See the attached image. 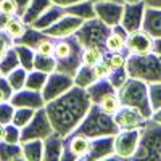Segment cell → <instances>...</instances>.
Segmentation results:
<instances>
[{"label":"cell","instance_id":"45","mask_svg":"<svg viewBox=\"0 0 161 161\" xmlns=\"http://www.w3.org/2000/svg\"><path fill=\"white\" fill-rule=\"evenodd\" d=\"M0 11H3L8 16L18 15V7L15 0H0Z\"/></svg>","mask_w":161,"mask_h":161},{"label":"cell","instance_id":"34","mask_svg":"<svg viewBox=\"0 0 161 161\" xmlns=\"http://www.w3.org/2000/svg\"><path fill=\"white\" fill-rule=\"evenodd\" d=\"M47 77L48 74L47 73H42L39 69H32L28 73V79H26V87L31 89V90H39L42 92L45 82H47Z\"/></svg>","mask_w":161,"mask_h":161},{"label":"cell","instance_id":"24","mask_svg":"<svg viewBox=\"0 0 161 161\" xmlns=\"http://www.w3.org/2000/svg\"><path fill=\"white\" fill-rule=\"evenodd\" d=\"M50 5H52V0H31L29 7L26 8V11L23 13V16H21L23 21L28 26H31Z\"/></svg>","mask_w":161,"mask_h":161},{"label":"cell","instance_id":"36","mask_svg":"<svg viewBox=\"0 0 161 161\" xmlns=\"http://www.w3.org/2000/svg\"><path fill=\"white\" fill-rule=\"evenodd\" d=\"M34 113H36V110L26 108V106H19V108H15V114H13V121H11V123L21 129V127H24V126L32 119Z\"/></svg>","mask_w":161,"mask_h":161},{"label":"cell","instance_id":"13","mask_svg":"<svg viewBox=\"0 0 161 161\" xmlns=\"http://www.w3.org/2000/svg\"><path fill=\"white\" fill-rule=\"evenodd\" d=\"M113 118L116 121L119 130L140 129L147 123V119H148L140 110L134 108V106H127V105H121V108L113 114Z\"/></svg>","mask_w":161,"mask_h":161},{"label":"cell","instance_id":"40","mask_svg":"<svg viewBox=\"0 0 161 161\" xmlns=\"http://www.w3.org/2000/svg\"><path fill=\"white\" fill-rule=\"evenodd\" d=\"M127 57H129L127 52H119V53H108V57H105V58L111 69H118V68H126Z\"/></svg>","mask_w":161,"mask_h":161},{"label":"cell","instance_id":"57","mask_svg":"<svg viewBox=\"0 0 161 161\" xmlns=\"http://www.w3.org/2000/svg\"><path fill=\"white\" fill-rule=\"evenodd\" d=\"M92 2H97V0H92ZM118 2H123V0H118ZM124 3V2H123Z\"/></svg>","mask_w":161,"mask_h":161},{"label":"cell","instance_id":"15","mask_svg":"<svg viewBox=\"0 0 161 161\" xmlns=\"http://www.w3.org/2000/svg\"><path fill=\"white\" fill-rule=\"evenodd\" d=\"M155 48V39L145 32L143 29H137L134 32H129L126 40V50L129 55H143L150 53Z\"/></svg>","mask_w":161,"mask_h":161},{"label":"cell","instance_id":"18","mask_svg":"<svg viewBox=\"0 0 161 161\" xmlns=\"http://www.w3.org/2000/svg\"><path fill=\"white\" fill-rule=\"evenodd\" d=\"M11 105L15 108L19 106H26V108H32V110H39L45 106V100L42 97V92L39 90H31L28 87H24L21 90H16L13 93V97L10 98Z\"/></svg>","mask_w":161,"mask_h":161},{"label":"cell","instance_id":"3","mask_svg":"<svg viewBox=\"0 0 161 161\" xmlns=\"http://www.w3.org/2000/svg\"><path fill=\"white\" fill-rule=\"evenodd\" d=\"M82 52L84 47L74 36L63 37L55 40V58H57V71L74 76L76 71L82 64Z\"/></svg>","mask_w":161,"mask_h":161},{"label":"cell","instance_id":"30","mask_svg":"<svg viewBox=\"0 0 161 161\" xmlns=\"http://www.w3.org/2000/svg\"><path fill=\"white\" fill-rule=\"evenodd\" d=\"M26 29H28V24H26V23L23 21V18L18 16V15L10 16V19H8V23H7V28H5L7 34H8L13 40H15V42H16L18 39L23 37V34L26 32Z\"/></svg>","mask_w":161,"mask_h":161},{"label":"cell","instance_id":"51","mask_svg":"<svg viewBox=\"0 0 161 161\" xmlns=\"http://www.w3.org/2000/svg\"><path fill=\"white\" fill-rule=\"evenodd\" d=\"M143 3L150 8H161V0H143Z\"/></svg>","mask_w":161,"mask_h":161},{"label":"cell","instance_id":"35","mask_svg":"<svg viewBox=\"0 0 161 161\" xmlns=\"http://www.w3.org/2000/svg\"><path fill=\"white\" fill-rule=\"evenodd\" d=\"M28 69H24L23 66H18L16 69H13L8 76H5L7 79H8V82L11 84V87L15 89V92L16 90H21V89H24L26 87V79H28Z\"/></svg>","mask_w":161,"mask_h":161},{"label":"cell","instance_id":"5","mask_svg":"<svg viewBox=\"0 0 161 161\" xmlns=\"http://www.w3.org/2000/svg\"><path fill=\"white\" fill-rule=\"evenodd\" d=\"M118 97L121 105L134 106V108L140 110L147 118H152L153 110L150 106V98H148V82H145L142 79L129 77L118 90Z\"/></svg>","mask_w":161,"mask_h":161},{"label":"cell","instance_id":"16","mask_svg":"<svg viewBox=\"0 0 161 161\" xmlns=\"http://www.w3.org/2000/svg\"><path fill=\"white\" fill-rule=\"evenodd\" d=\"M143 13H145V3H124L123 18H121V26L127 31L134 32L137 29H142L143 23Z\"/></svg>","mask_w":161,"mask_h":161},{"label":"cell","instance_id":"44","mask_svg":"<svg viewBox=\"0 0 161 161\" xmlns=\"http://www.w3.org/2000/svg\"><path fill=\"white\" fill-rule=\"evenodd\" d=\"M13 45H15V40H13V39L7 34V31H0V60L5 57V53H7Z\"/></svg>","mask_w":161,"mask_h":161},{"label":"cell","instance_id":"41","mask_svg":"<svg viewBox=\"0 0 161 161\" xmlns=\"http://www.w3.org/2000/svg\"><path fill=\"white\" fill-rule=\"evenodd\" d=\"M13 114H15V106L11 105V102L0 103V124H10L13 121Z\"/></svg>","mask_w":161,"mask_h":161},{"label":"cell","instance_id":"10","mask_svg":"<svg viewBox=\"0 0 161 161\" xmlns=\"http://www.w3.org/2000/svg\"><path fill=\"white\" fill-rule=\"evenodd\" d=\"M92 147V139L82 134H69L64 137V150H63V158L61 161L66 159H86Z\"/></svg>","mask_w":161,"mask_h":161},{"label":"cell","instance_id":"48","mask_svg":"<svg viewBox=\"0 0 161 161\" xmlns=\"http://www.w3.org/2000/svg\"><path fill=\"white\" fill-rule=\"evenodd\" d=\"M15 2H16V7H18V16H23V13L29 7L31 0H15Z\"/></svg>","mask_w":161,"mask_h":161},{"label":"cell","instance_id":"37","mask_svg":"<svg viewBox=\"0 0 161 161\" xmlns=\"http://www.w3.org/2000/svg\"><path fill=\"white\" fill-rule=\"evenodd\" d=\"M106 79L110 80L111 86H113L116 90H119L121 87H123V84H124L126 80L129 79V73H127V69H126V68L111 69V71H110V74L106 76Z\"/></svg>","mask_w":161,"mask_h":161},{"label":"cell","instance_id":"32","mask_svg":"<svg viewBox=\"0 0 161 161\" xmlns=\"http://www.w3.org/2000/svg\"><path fill=\"white\" fill-rule=\"evenodd\" d=\"M34 69H39L42 73H47V74L57 71V58H55V55H40V53L36 52Z\"/></svg>","mask_w":161,"mask_h":161},{"label":"cell","instance_id":"23","mask_svg":"<svg viewBox=\"0 0 161 161\" xmlns=\"http://www.w3.org/2000/svg\"><path fill=\"white\" fill-rule=\"evenodd\" d=\"M23 147V156L28 161H40L44 159V140L42 139H32L21 142Z\"/></svg>","mask_w":161,"mask_h":161},{"label":"cell","instance_id":"2","mask_svg":"<svg viewBox=\"0 0 161 161\" xmlns=\"http://www.w3.org/2000/svg\"><path fill=\"white\" fill-rule=\"evenodd\" d=\"M76 134H82L89 139H97V137H105V136H116L119 132V127L113 114L105 113L100 105H92L89 113L82 119V123L77 126L74 130Z\"/></svg>","mask_w":161,"mask_h":161},{"label":"cell","instance_id":"4","mask_svg":"<svg viewBox=\"0 0 161 161\" xmlns=\"http://www.w3.org/2000/svg\"><path fill=\"white\" fill-rule=\"evenodd\" d=\"M126 69L129 77L142 79L145 82H161V55L156 52L129 55Z\"/></svg>","mask_w":161,"mask_h":161},{"label":"cell","instance_id":"46","mask_svg":"<svg viewBox=\"0 0 161 161\" xmlns=\"http://www.w3.org/2000/svg\"><path fill=\"white\" fill-rule=\"evenodd\" d=\"M93 71H95V74H97V79H103V77L108 76L110 71H111V68H110L108 61H106V58L102 60L100 63H97L95 66H93Z\"/></svg>","mask_w":161,"mask_h":161},{"label":"cell","instance_id":"47","mask_svg":"<svg viewBox=\"0 0 161 161\" xmlns=\"http://www.w3.org/2000/svg\"><path fill=\"white\" fill-rule=\"evenodd\" d=\"M0 92L3 93L5 100H8V102L13 97V93H15V89L11 87V84L8 82V79L5 76H0Z\"/></svg>","mask_w":161,"mask_h":161},{"label":"cell","instance_id":"6","mask_svg":"<svg viewBox=\"0 0 161 161\" xmlns=\"http://www.w3.org/2000/svg\"><path fill=\"white\" fill-rule=\"evenodd\" d=\"M132 159H161V124L152 118L140 127V140Z\"/></svg>","mask_w":161,"mask_h":161},{"label":"cell","instance_id":"56","mask_svg":"<svg viewBox=\"0 0 161 161\" xmlns=\"http://www.w3.org/2000/svg\"><path fill=\"white\" fill-rule=\"evenodd\" d=\"M2 102H8V100H5V97H3V93L0 92V103H2Z\"/></svg>","mask_w":161,"mask_h":161},{"label":"cell","instance_id":"52","mask_svg":"<svg viewBox=\"0 0 161 161\" xmlns=\"http://www.w3.org/2000/svg\"><path fill=\"white\" fill-rule=\"evenodd\" d=\"M152 119L161 124V108H159V110H156V111H153V114H152Z\"/></svg>","mask_w":161,"mask_h":161},{"label":"cell","instance_id":"50","mask_svg":"<svg viewBox=\"0 0 161 161\" xmlns=\"http://www.w3.org/2000/svg\"><path fill=\"white\" fill-rule=\"evenodd\" d=\"M8 19H10V16H8V15H5L3 11H0V31H5Z\"/></svg>","mask_w":161,"mask_h":161},{"label":"cell","instance_id":"31","mask_svg":"<svg viewBox=\"0 0 161 161\" xmlns=\"http://www.w3.org/2000/svg\"><path fill=\"white\" fill-rule=\"evenodd\" d=\"M19 64V58H18V53L15 50V47H11L7 53L5 57L0 60V76H8L13 69H16Z\"/></svg>","mask_w":161,"mask_h":161},{"label":"cell","instance_id":"7","mask_svg":"<svg viewBox=\"0 0 161 161\" xmlns=\"http://www.w3.org/2000/svg\"><path fill=\"white\" fill-rule=\"evenodd\" d=\"M111 32V28L106 26L102 19L98 18H92L86 19L82 26L77 29L76 37L79 39V42L82 44V47H102L105 48V42L108 39Z\"/></svg>","mask_w":161,"mask_h":161},{"label":"cell","instance_id":"12","mask_svg":"<svg viewBox=\"0 0 161 161\" xmlns=\"http://www.w3.org/2000/svg\"><path fill=\"white\" fill-rule=\"evenodd\" d=\"M140 140V129H127V130H119L114 136V153L118 158H132L137 152Z\"/></svg>","mask_w":161,"mask_h":161},{"label":"cell","instance_id":"33","mask_svg":"<svg viewBox=\"0 0 161 161\" xmlns=\"http://www.w3.org/2000/svg\"><path fill=\"white\" fill-rule=\"evenodd\" d=\"M106 52L102 47H86L82 52V63L89 66H95L102 60H105Z\"/></svg>","mask_w":161,"mask_h":161},{"label":"cell","instance_id":"55","mask_svg":"<svg viewBox=\"0 0 161 161\" xmlns=\"http://www.w3.org/2000/svg\"><path fill=\"white\" fill-rule=\"evenodd\" d=\"M124 3H139V2H143V0H123Z\"/></svg>","mask_w":161,"mask_h":161},{"label":"cell","instance_id":"54","mask_svg":"<svg viewBox=\"0 0 161 161\" xmlns=\"http://www.w3.org/2000/svg\"><path fill=\"white\" fill-rule=\"evenodd\" d=\"M5 140V124H0V142Z\"/></svg>","mask_w":161,"mask_h":161},{"label":"cell","instance_id":"19","mask_svg":"<svg viewBox=\"0 0 161 161\" xmlns=\"http://www.w3.org/2000/svg\"><path fill=\"white\" fill-rule=\"evenodd\" d=\"M64 150V137L58 132H52L44 139V161H61Z\"/></svg>","mask_w":161,"mask_h":161},{"label":"cell","instance_id":"53","mask_svg":"<svg viewBox=\"0 0 161 161\" xmlns=\"http://www.w3.org/2000/svg\"><path fill=\"white\" fill-rule=\"evenodd\" d=\"M153 52H156V53L161 55V39H155V48H153Z\"/></svg>","mask_w":161,"mask_h":161},{"label":"cell","instance_id":"17","mask_svg":"<svg viewBox=\"0 0 161 161\" xmlns=\"http://www.w3.org/2000/svg\"><path fill=\"white\" fill-rule=\"evenodd\" d=\"M113 158H118V155L114 153V136L92 139V147L86 159L93 161V159H113Z\"/></svg>","mask_w":161,"mask_h":161},{"label":"cell","instance_id":"26","mask_svg":"<svg viewBox=\"0 0 161 161\" xmlns=\"http://www.w3.org/2000/svg\"><path fill=\"white\" fill-rule=\"evenodd\" d=\"M73 77H74V86H79L82 89H87L89 86H92L97 80V74L93 71V66H89L84 63L80 64V68L76 71V74Z\"/></svg>","mask_w":161,"mask_h":161},{"label":"cell","instance_id":"1","mask_svg":"<svg viewBox=\"0 0 161 161\" xmlns=\"http://www.w3.org/2000/svg\"><path fill=\"white\" fill-rule=\"evenodd\" d=\"M90 106L92 102L87 93V89L73 86L63 95L47 102L44 108L55 132L61 134L63 137H68L82 123Z\"/></svg>","mask_w":161,"mask_h":161},{"label":"cell","instance_id":"27","mask_svg":"<svg viewBox=\"0 0 161 161\" xmlns=\"http://www.w3.org/2000/svg\"><path fill=\"white\" fill-rule=\"evenodd\" d=\"M16 159H24L21 143H10L5 140L0 142V161H16Z\"/></svg>","mask_w":161,"mask_h":161},{"label":"cell","instance_id":"25","mask_svg":"<svg viewBox=\"0 0 161 161\" xmlns=\"http://www.w3.org/2000/svg\"><path fill=\"white\" fill-rule=\"evenodd\" d=\"M66 13H68V15H73V16H77V18H82L84 21L97 18L92 0H80V2H77V3H74L71 7H66Z\"/></svg>","mask_w":161,"mask_h":161},{"label":"cell","instance_id":"22","mask_svg":"<svg viewBox=\"0 0 161 161\" xmlns=\"http://www.w3.org/2000/svg\"><path fill=\"white\" fill-rule=\"evenodd\" d=\"M114 92H118V90L111 86V82L106 77L97 79L92 86L87 87V93H89V97H90L92 105H100V102L105 97H108L110 93H114Z\"/></svg>","mask_w":161,"mask_h":161},{"label":"cell","instance_id":"43","mask_svg":"<svg viewBox=\"0 0 161 161\" xmlns=\"http://www.w3.org/2000/svg\"><path fill=\"white\" fill-rule=\"evenodd\" d=\"M36 52L40 53V55H55V39L47 36V39H44L42 42L39 44Z\"/></svg>","mask_w":161,"mask_h":161},{"label":"cell","instance_id":"49","mask_svg":"<svg viewBox=\"0 0 161 161\" xmlns=\"http://www.w3.org/2000/svg\"><path fill=\"white\" fill-rule=\"evenodd\" d=\"M77 2H80V0H52V3L60 5V7H63V8L71 7V5H74V3H77Z\"/></svg>","mask_w":161,"mask_h":161},{"label":"cell","instance_id":"39","mask_svg":"<svg viewBox=\"0 0 161 161\" xmlns=\"http://www.w3.org/2000/svg\"><path fill=\"white\" fill-rule=\"evenodd\" d=\"M148 98L153 111L161 108V82H148Z\"/></svg>","mask_w":161,"mask_h":161},{"label":"cell","instance_id":"21","mask_svg":"<svg viewBox=\"0 0 161 161\" xmlns=\"http://www.w3.org/2000/svg\"><path fill=\"white\" fill-rule=\"evenodd\" d=\"M64 15H66V8L52 3L31 26H32V28H36V29H39V31H44V29L50 28L52 24H55V23H57L60 18H63Z\"/></svg>","mask_w":161,"mask_h":161},{"label":"cell","instance_id":"11","mask_svg":"<svg viewBox=\"0 0 161 161\" xmlns=\"http://www.w3.org/2000/svg\"><path fill=\"white\" fill-rule=\"evenodd\" d=\"M93 8H95L97 18L102 19L106 26L114 28V26L121 24V18H123V11H124L123 2H118V0H97V2H93Z\"/></svg>","mask_w":161,"mask_h":161},{"label":"cell","instance_id":"14","mask_svg":"<svg viewBox=\"0 0 161 161\" xmlns=\"http://www.w3.org/2000/svg\"><path fill=\"white\" fill-rule=\"evenodd\" d=\"M84 19L82 18H77V16H73V15H66L63 18H60L55 24H52L50 28L44 29V32L52 37V39H63V37H69V36H74L77 32V29L82 26Z\"/></svg>","mask_w":161,"mask_h":161},{"label":"cell","instance_id":"20","mask_svg":"<svg viewBox=\"0 0 161 161\" xmlns=\"http://www.w3.org/2000/svg\"><path fill=\"white\" fill-rule=\"evenodd\" d=\"M142 29L148 32L153 39H161V8L145 7Z\"/></svg>","mask_w":161,"mask_h":161},{"label":"cell","instance_id":"28","mask_svg":"<svg viewBox=\"0 0 161 161\" xmlns=\"http://www.w3.org/2000/svg\"><path fill=\"white\" fill-rule=\"evenodd\" d=\"M15 50L18 53V58H19V64L23 66L24 69L32 71L34 69V58H36V50L32 47H28L24 44H16L15 42Z\"/></svg>","mask_w":161,"mask_h":161},{"label":"cell","instance_id":"38","mask_svg":"<svg viewBox=\"0 0 161 161\" xmlns=\"http://www.w3.org/2000/svg\"><path fill=\"white\" fill-rule=\"evenodd\" d=\"M100 108L108 113V114H114L119 108H121V102H119V97H118V92L114 93H110L108 97H105L102 102H100Z\"/></svg>","mask_w":161,"mask_h":161},{"label":"cell","instance_id":"9","mask_svg":"<svg viewBox=\"0 0 161 161\" xmlns=\"http://www.w3.org/2000/svg\"><path fill=\"white\" fill-rule=\"evenodd\" d=\"M73 86H74V77L71 74H66V73H61V71H53L47 77V82L42 89V97L47 103L53 98L63 95V93L68 92Z\"/></svg>","mask_w":161,"mask_h":161},{"label":"cell","instance_id":"8","mask_svg":"<svg viewBox=\"0 0 161 161\" xmlns=\"http://www.w3.org/2000/svg\"><path fill=\"white\" fill-rule=\"evenodd\" d=\"M52 132H55V129H53V126L50 123L45 108H39V110H36V113L29 123L24 127H21V142L32 140V139L44 140Z\"/></svg>","mask_w":161,"mask_h":161},{"label":"cell","instance_id":"42","mask_svg":"<svg viewBox=\"0 0 161 161\" xmlns=\"http://www.w3.org/2000/svg\"><path fill=\"white\" fill-rule=\"evenodd\" d=\"M5 142L10 143H21V129L13 123L5 126Z\"/></svg>","mask_w":161,"mask_h":161},{"label":"cell","instance_id":"29","mask_svg":"<svg viewBox=\"0 0 161 161\" xmlns=\"http://www.w3.org/2000/svg\"><path fill=\"white\" fill-rule=\"evenodd\" d=\"M44 39H47V34L44 31H39L36 28H32V26H28V29H26V32L23 34L21 39L16 40V44H24L28 47H32L34 50L39 47V44L42 42Z\"/></svg>","mask_w":161,"mask_h":161}]
</instances>
